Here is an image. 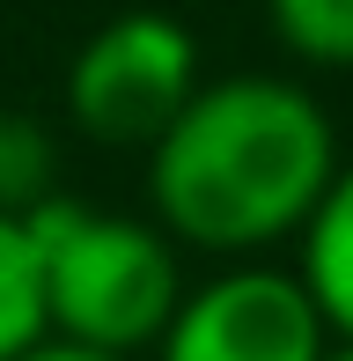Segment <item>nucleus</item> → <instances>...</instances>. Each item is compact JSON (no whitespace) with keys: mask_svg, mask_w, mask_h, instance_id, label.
<instances>
[{"mask_svg":"<svg viewBox=\"0 0 353 361\" xmlns=\"http://www.w3.org/2000/svg\"><path fill=\"white\" fill-rule=\"evenodd\" d=\"M265 23L287 59L316 74H353V0H265Z\"/></svg>","mask_w":353,"mask_h":361,"instance_id":"obj_8","label":"nucleus"},{"mask_svg":"<svg viewBox=\"0 0 353 361\" xmlns=\"http://www.w3.org/2000/svg\"><path fill=\"white\" fill-rule=\"evenodd\" d=\"M339 162V126L316 89L295 74H229L148 147V207L184 251L221 266L272 258L302 236Z\"/></svg>","mask_w":353,"mask_h":361,"instance_id":"obj_1","label":"nucleus"},{"mask_svg":"<svg viewBox=\"0 0 353 361\" xmlns=\"http://www.w3.org/2000/svg\"><path fill=\"white\" fill-rule=\"evenodd\" d=\"M44 332V266H37V228L0 214V361H23Z\"/></svg>","mask_w":353,"mask_h":361,"instance_id":"obj_7","label":"nucleus"},{"mask_svg":"<svg viewBox=\"0 0 353 361\" xmlns=\"http://www.w3.org/2000/svg\"><path fill=\"white\" fill-rule=\"evenodd\" d=\"M331 361H353V347H331Z\"/></svg>","mask_w":353,"mask_h":361,"instance_id":"obj_10","label":"nucleus"},{"mask_svg":"<svg viewBox=\"0 0 353 361\" xmlns=\"http://www.w3.org/2000/svg\"><path fill=\"white\" fill-rule=\"evenodd\" d=\"M206 89L199 37L162 8H125L96 23L67 67V126L96 147H140L184 118V104Z\"/></svg>","mask_w":353,"mask_h":361,"instance_id":"obj_3","label":"nucleus"},{"mask_svg":"<svg viewBox=\"0 0 353 361\" xmlns=\"http://www.w3.org/2000/svg\"><path fill=\"white\" fill-rule=\"evenodd\" d=\"M331 347L339 339L295 266L236 258L214 281L184 288L148 361H331Z\"/></svg>","mask_w":353,"mask_h":361,"instance_id":"obj_4","label":"nucleus"},{"mask_svg":"<svg viewBox=\"0 0 353 361\" xmlns=\"http://www.w3.org/2000/svg\"><path fill=\"white\" fill-rule=\"evenodd\" d=\"M23 361H125V354H96V347H74V339H37Z\"/></svg>","mask_w":353,"mask_h":361,"instance_id":"obj_9","label":"nucleus"},{"mask_svg":"<svg viewBox=\"0 0 353 361\" xmlns=\"http://www.w3.org/2000/svg\"><path fill=\"white\" fill-rule=\"evenodd\" d=\"M295 273L309 288V302L324 310L331 339L353 347V162H339L331 192L316 200V214L295 236Z\"/></svg>","mask_w":353,"mask_h":361,"instance_id":"obj_5","label":"nucleus"},{"mask_svg":"<svg viewBox=\"0 0 353 361\" xmlns=\"http://www.w3.org/2000/svg\"><path fill=\"white\" fill-rule=\"evenodd\" d=\"M59 200V133L37 111L0 104V214L30 221Z\"/></svg>","mask_w":353,"mask_h":361,"instance_id":"obj_6","label":"nucleus"},{"mask_svg":"<svg viewBox=\"0 0 353 361\" xmlns=\"http://www.w3.org/2000/svg\"><path fill=\"white\" fill-rule=\"evenodd\" d=\"M30 228L44 266V332L125 361L155 354L184 302V243L155 214H110L67 192L30 214Z\"/></svg>","mask_w":353,"mask_h":361,"instance_id":"obj_2","label":"nucleus"}]
</instances>
